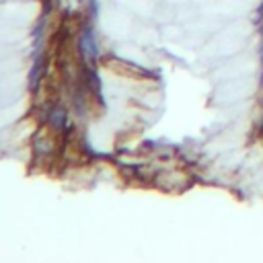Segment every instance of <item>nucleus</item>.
<instances>
[{"label":"nucleus","mask_w":263,"mask_h":263,"mask_svg":"<svg viewBox=\"0 0 263 263\" xmlns=\"http://www.w3.org/2000/svg\"><path fill=\"white\" fill-rule=\"evenodd\" d=\"M51 121H53L58 127H62V125L66 123V113H64V111H55L53 117H51Z\"/></svg>","instance_id":"obj_1"},{"label":"nucleus","mask_w":263,"mask_h":263,"mask_svg":"<svg viewBox=\"0 0 263 263\" xmlns=\"http://www.w3.org/2000/svg\"><path fill=\"white\" fill-rule=\"evenodd\" d=\"M261 88H263V72H261Z\"/></svg>","instance_id":"obj_2"}]
</instances>
